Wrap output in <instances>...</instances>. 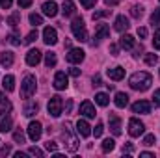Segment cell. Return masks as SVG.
Instances as JSON below:
<instances>
[{
  "label": "cell",
  "instance_id": "obj_9",
  "mask_svg": "<svg viewBox=\"0 0 160 158\" xmlns=\"http://www.w3.org/2000/svg\"><path fill=\"white\" fill-rule=\"evenodd\" d=\"M39 62H41V50H38V48L28 50V54H26V63H28L30 67H36Z\"/></svg>",
  "mask_w": 160,
  "mask_h": 158
},
{
  "label": "cell",
  "instance_id": "obj_48",
  "mask_svg": "<svg viewBox=\"0 0 160 158\" xmlns=\"http://www.w3.org/2000/svg\"><path fill=\"white\" fill-rule=\"evenodd\" d=\"M32 2H34V0H17L19 7H30V6H32Z\"/></svg>",
  "mask_w": 160,
  "mask_h": 158
},
{
  "label": "cell",
  "instance_id": "obj_35",
  "mask_svg": "<svg viewBox=\"0 0 160 158\" xmlns=\"http://www.w3.org/2000/svg\"><path fill=\"white\" fill-rule=\"evenodd\" d=\"M145 63L147 65H157L158 63V56L157 54H145Z\"/></svg>",
  "mask_w": 160,
  "mask_h": 158
},
{
  "label": "cell",
  "instance_id": "obj_22",
  "mask_svg": "<svg viewBox=\"0 0 160 158\" xmlns=\"http://www.w3.org/2000/svg\"><path fill=\"white\" fill-rule=\"evenodd\" d=\"M119 45L123 47V48H127V50H128V48H132V47H134V37H132V36H128V34H123V36H121V39H119Z\"/></svg>",
  "mask_w": 160,
  "mask_h": 158
},
{
  "label": "cell",
  "instance_id": "obj_49",
  "mask_svg": "<svg viewBox=\"0 0 160 158\" xmlns=\"http://www.w3.org/2000/svg\"><path fill=\"white\" fill-rule=\"evenodd\" d=\"M11 4H13V0H0V7L2 9H9Z\"/></svg>",
  "mask_w": 160,
  "mask_h": 158
},
{
  "label": "cell",
  "instance_id": "obj_58",
  "mask_svg": "<svg viewBox=\"0 0 160 158\" xmlns=\"http://www.w3.org/2000/svg\"><path fill=\"white\" fill-rule=\"evenodd\" d=\"M0 116H2V110H0Z\"/></svg>",
  "mask_w": 160,
  "mask_h": 158
},
{
  "label": "cell",
  "instance_id": "obj_10",
  "mask_svg": "<svg viewBox=\"0 0 160 158\" xmlns=\"http://www.w3.org/2000/svg\"><path fill=\"white\" fill-rule=\"evenodd\" d=\"M65 60H67L69 63H80V62L84 60V50H80V48H71L69 54L65 56Z\"/></svg>",
  "mask_w": 160,
  "mask_h": 158
},
{
  "label": "cell",
  "instance_id": "obj_14",
  "mask_svg": "<svg viewBox=\"0 0 160 158\" xmlns=\"http://www.w3.org/2000/svg\"><path fill=\"white\" fill-rule=\"evenodd\" d=\"M128 19L125 17V15H118V19H116V22H114V28H116V32H127L128 30Z\"/></svg>",
  "mask_w": 160,
  "mask_h": 158
},
{
  "label": "cell",
  "instance_id": "obj_36",
  "mask_svg": "<svg viewBox=\"0 0 160 158\" xmlns=\"http://www.w3.org/2000/svg\"><path fill=\"white\" fill-rule=\"evenodd\" d=\"M13 140H15L17 143H24V132H22L21 128H17V130L13 132Z\"/></svg>",
  "mask_w": 160,
  "mask_h": 158
},
{
  "label": "cell",
  "instance_id": "obj_54",
  "mask_svg": "<svg viewBox=\"0 0 160 158\" xmlns=\"http://www.w3.org/2000/svg\"><path fill=\"white\" fill-rule=\"evenodd\" d=\"M71 108H73V101L69 99V101H67V104H65V114H69V112H71Z\"/></svg>",
  "mask_w": 160,
  "mask_h": 158
},
{
  "label": "cell",
  "instance_id": "obj_39",
  "mask_svg": "<svg viewBox=\"0 0 160 158\" xmlns=\"http://www.w3.org/2000/svg\"><path fill=\"white\" fill-rule=\"evenodd\" d=\"M160 22V7H157L155 11H153V15H151V24L155 26V24H158Z\"/></svg>",
  "mask_w": 160,
  "mask_h": 158
},
{
  "label": "cell",
  "instance_id": "obj_41",
  "mask_svg": "<svg viewBox=\"0 0 160 158\" xmlns=\"http://www.w3.org/2000/svg\"><path fill=\"white\" fill-rule=\"evenodd\" d=\"M45 147H47V151H50V153H56V151H58V143H56V141H50V140L45 143Z\"/></svg>",
  "mask_w": 160,
  "mask_h": 158
},
{
  "label": "cell",
  "instance_id": "obj_4",
  "mask_svg": "<svg viewBox=\"0 0 160 158\" xmlns=\"http://www.w3.org/2000/svg\"><path fill=\"white\" fill-rule=\"evenodd\" d=\"M62 128H63L62 136H63V140H67V151L69 153H75L78 149V143H77V138L71 134V123H63Z\"/></svg>",
  "mask_w": 160,
  "mask_h": 158
},
{
  "label": "cell",
  "instance_id": "obj_40",
  "mask_svg": "<svg viewBox=\"0 0 160 158\" xmlns=\"http://www.w3.org/2000/svg\"><path fill=\"white\" fill-rule=\"evenodd\" d=\"M38 39V30H32L28 36H26V39H24V43L26 45H30V43H34V41Z\"/></svg>",
  "mask_w": 160,
  "mask_h": 158
},
{
  "label": "cell",
  "instance_id": "obj_32",
  "mask_svg": "<svg viewBox=\"0 0 160 158\" xmlns=\"http://www.w3.org/2000/svg\"><path fill=\"white\" fill-rule=\"evenodd\" d=\"M130 15H132L134 19H140V17L143 15V7H142V6H138V4H136V6H132V7H130Z\"/></svg>",
  "mask_w": 160,
  "mask_h": 158
},
{
  "label": "cell",
  "instance_id": "obj_5",
  "mask_svg": "<svg viewBox=\"0 0 160 158\" xmlns=\"http://www.w3.org/2000/svg\"><path fill=\"white\" fill-rule=\"evenodd\" d=\"M62 106H63V101H62V97H60V95L50 97L48 106H47L48 116H52V117H60V116H62Z\"/></svg>",
  "mask_w": 160,
  "mask_h": 158
},
{
  "label": "cell",
  "instance_id": "obj_56",
  "mask_svg": "<svg viewBox=\"0 0 160 158\" xmlns=\"http://www.w3.org/2000/svg\"><path fill=\"white\" fill-rule=\"evenodd\" d=\"M140 156H143V158H155V155H153V153H140Z\"/></svg>",
  "mask_w": 160,
  "mask_h": 158
},
{
  "label": "cell",
  "instance_id": "obj_20",
  "mask_svg": "<svg viewBox=\"0 0 160 158\" xmlns=\"http://www.w3.org/2000/svg\"><path fill=\"white\" fill-rule=\"evenodd\" d=\"M38 110H39V104H38V102H28V104L24 106L22 114H24L26 117H32V116H36V114H38Z\"/></svg>",
  "mask_w": 160,
  "mask_h": 158
},
{
  "label": "cell",
  "instance_id": "obj_23",
  "mask_svg": "<svg viewBox=\"0 0 160 158\" xmlns=\"http://www.w3.org/2000/svg\"><path fill=\"white\" fill-rule=\"evenodd\" d=\"M108 77L112 80H121L125 77V69L123 67H114V69H108Z\"/></svg>",
  "mask_w": 160,
  "mask_h": 158
},
{
  "label": "cell",
  "instance_id": "obj_26",
  "mask_svg": "<svg viewBox=\"0 0 160 158\" xmlns=\"http://www.w3.org/2000/svg\"><path fill=\"white\" fill-rule=\"evenodd\" d=\"M8 24H9L11 28H17V26L21 24V13H19V11L11 13V15L8 17Z\"/></svg>",
  "mask_w": 160,
  "mask_h": 158
},
{
  "label": "cell",
  "instance_id": "obj_52",
  "mask_svg": "<svg viewBox=\"0 0 160 158\" xmlns=\"http://www.w3.org/2000/svg\"><path fill=\"white\" fill-rule=\"evenodd\" d=\"M69 75H71V77H80V69H77V67H71V69H69Z\"/></svg>",
  "mask_w": 160,
  "mask_h": 158
},
{
  "label": "cell",
  "instance_id": "obj_16",
  "mask_svg": "<svg viewBox=\"0 0 160 158\" xmlns=\"http://www.w3.org/2000/svg\"><path fill=\"white\" fill-rule=\"evenodd\" d=\"M106 37H110V26L108 24H97L95 39H106Z\"/></svg>",
  "mask_w": 160,
  "mask_h": 158
},
{
  "label": "cell",
  "instance_id": "obj_25",
  "mask_svg": "<svg viewBox=\"0 0 160 158\" xmlns=\"http://www.w3.org/2000/svg\"><path fill=\"white\" fill-rule=\"evenodd\" d=\"M11 126H13V119L9 117V116L0 119V130H2L4 134H6V132H9V130H11Z\"/></svg>",
  "mask_w": 160,
  "mask_h": 158
},
{
  "label": "cell",
  "instance_id": "obj_31",
  "mask_svg": "<svg viewBox=\"0 0 160 158\" xmlns=\"http://www.w3.org/2000/svg\"><path fill=\"white\" fill-rule=\"evenodd\" d=\"M6 41L11 43V45H15V47H19V45H21V36H19L17 32H11V34L6 37Z\"/></svg>",
  "mask_w": 160,
  "mask_h": 158
},
{
  "label": "cell",
  "instance_id": "obj_50",
  "mask_svg": "<svg viewBox=\"0 0 160 158\" xmlns=\"http://www.w3.org/2000/svg\"><path fill=\"white\" fill-rule=\"evenodd\" d=\"M134 151V145L132 143H125L123 145V153H132Z\"/></svg>",
  "mask_w": 160,
  "mask_h": 158
},
{
  "label": "cell",
  "instance_id": "obj_43",
  "mask_svg": "<svg viewBox=\"0 0 160 158\" xmlns=\"http://www.w3.org/2000/svg\"><path fill=\"white\" fill-rule=\"evenodd\" d=\"M28 155H32V156H39V158H43V151H41V149H38V147H30V149H28Z\"/></svg>",
  "mask_w": 160,
  "mask_h": 158
},
{
  "label": "cell",
  "instance_id": "obj_55",
  "mask_svg": "<svg viewBox=\"0 0 160 158\" xmlns=\"http://www.w3.org/2000/svg\"><path fill=\"white\" fill-rule=\"evenodd\" d=\"M93 86H101V75H95L93 77Z\"/></svg>",
  "mask_w": 160,
  "mask_h": 158
},
{
  "label": "cell",
  "instance_id": "obj_17",
  "mask_svg": "<svg viewBox=\"0 0 160 158\" xmlns=\"http://www.w3.org/2000/svg\"><path fill=\"white\" fill-rule=\"evenodd\" d=\"M91 126L88 125V121H84V119H78V123H77V132H78L82 138H88L89 134H91V130H89Z\"/></svg>",
  "mask_w": 160,
  "mask_h": 158
},
{
  "label": "cell",
  "instance_id": "obj_57",
  "mask_svg": "<svg viewBox=\"0 0 160 158\" xmlns=\"http://www.w3.org/2000/svg\"><path fill=\"white\" fill-rule=\"evenodd\" d=\"M104 2H106L108 6H116V4H118V0H104Z\"/></svg>",
  "mask_w": 160,
  "mask_h": 158
},
{
  "label": "cell",
  "instance_id": "obj_44",
  "mask_svg": "<svg viewBox=\"0 0 160 158\" xmlns=\"http://www.w3.org/2000/svg\"><path fill=\"white\" fill-rule=\"evenodd\" d=\"M102 130H104V125H102V123H99V125L95 126V130H93V134H95V138H99V136H102Z\"/></svg>",
  "mask_w": 160,
  "mask_h": 158
},
{
  "label": "cell",
  "instance_id": "obj_12",
  "mask_svg": "<svg viewBox=\"0 0 160 158\" xmlns=\"http://www.w3.org/2000/svg\"><path fill=\"white\" fill-rule=\"evenodd\" d=\"M67 75L63 73V71H58L56 73V77H54V87L56 89H65L67 87Z\"/></svg>",
  "mask_w": 160,
  "mask_h": 158
},
{
  "label": "cell",
  "instance_id": "obj_24",
  "mask_svg": "<svg viewBox=\"0 0 160 158\" xmlns=\"http://www.w3.org/2000/svg\"><path fill=\"white\" fill-rule=\"evenodd\" d=\"M62 13H63L65 17L75 15V4H73L71 0H65V2H63V6H62Z\"/></svg>",
  "mask_w": 160,
  "mask_h": 158
},
{
  "label": "cell",
  "instance_id": "obj_15",
  "mask_svg": "<svg viewBox=\"0 0 160 158\" xmlns=\"http://www.w3.org/2000/svg\"><path fill=\"white\" fill-rule=\"evenodd\" d=\"M43 13L47 15V17H56L58 15V4L56 2H45L43 4Z\"/></svg>",
  "mask_w": 160,
  "mask_h": 158
},
{
  "label": "cell",
  "instance_id": "obj_3",
  "mask_svg": "<svg viewBox=\"0 0 160 158\" xmlns=\"http://www.w3.org/2000/svg\"><path fill=\"white\" fill-rule=\"evenodd\" d=\"M71 30H73V36L78 41H88V32H86V24H84V19L82 17H75V21L71 22Z\"/></svg>",
  "mask_w": 160,
  "mask_h": 158
},
{
  "label": "cell",
  "instance_id": "obj_19",
  "mask_svg": "<svg viewBox=\"0 0 160 158\" xmlns=\"http://www.w3.org/2000/svg\"><path fill=\"white\" fill-rule=\"evenodd\" d=\"M110 130L114 136H119L121 134V121L118 116H110Z\"/></svg>",
  "mask_w": 160,
  "mask_h": 158
},
{
  "label": "cell",
  "instance_id": "obj_2",
  "mask_svg": "<svg viewBox=\"0 0 160 158\" xmlns=\"http://www.w3.org/2000/svg\"><path fill=\"white\" fill-rule=\"evenodd\" d=\"M36 87H38V82L34 75H26L22 80V86H21V97L22 99H30L34 93H36Z\"/></svg>",
  "mask_w": 160,
  "mask_h": 158
},
{
  "label": "cell",
  "instance_id": "obj_34",
  "mask_svg": "<svg viewBox=\"0 0 160 158\" xmlns=\"http://www.w3.org/2000/svg\"><path fill=\"white\" fill-rule=\"evenodd\" d=\"M110 13H112V9H101V11H95V13H93V21L102 19V17H108Z\"/></svg>",
  "mask_w": 160,
  "mask_h": 158
},
{
  "label": "cell",
  "instance_id": "obj_37",
  "mask_svg": "<svg viewBox=\"0 0 160 158\" xmlns=\"http://www.w3.org/2000/svg\"><path fill=\"white\" fill-rule=\"evenodd\" d=\"M155 143H157L155 134H147V136L143 138V145H145V147H151V145H155Z\"/></svg>",
  "mask_w": 160,
  "mask_h": 158
},
{
  "label": "cell",
  "instance_id": "obj_42",
  "mask_svg": "<svg viewBox=\"0 0 160 158\" xmlns=\"http://www.w3.org/2000/svg\"><path fill=\"white\" fill-rule=\"evenodd\" d=\"M153 47H155L157 50H160V28L155 32V37H153Z\"/></svg>",
  "mask_w": 160,
  "mask_h": 158
},
{
  "label": "cell",
  "instance_id": "obj_46",
  "mask_svg": "<svg viewBox=\"0 0 160 158\" xmlns=\"http://www.w3.org/2000/svg\"><path fill=\"white\" fill-rule=\"evenodd\" d=\"M95 2H97V0H80V4H82V6H84L86 9L93 7V6H95Z\"/></svg>",
  "mask_w": 160,
  "mask_h": 158
},
{
  "label": "cell",
  "instance_id": "obj_53",
  "mask_svg": "<svg viewBox=\"0 0 160 158\" xmlns=\"http://www.w3.org/2000/svg\"><path fill=\"white\" fill-rule=\"evenodd\" d=\"M110 52H112V56H118V52H119L118 45H110Z\"/></svg>",
  "mask_w": 160,
  "mask_h": 158
},
{
  "label": "cell",
  "instance_id": "obj_1",
  "mask_svg": "<svg viewBox=\"0 0 160 158\" xmlns=\"http://www.w3.org/2000/svg\"><path fill=\"white\" fill-rule=\"evenodd\" d=\"M128 84H130V87L136 89V91H145V89L151 87L153 77H151L149 73H145V71H140V73H134V75L130 77Z\"/></svg>",
  "mask_w": 160,
  "mask_h": 158
},
{
  "label": "cell",
  "instance_id": "obj_27",
  "mask_svg": "<svg viewBox=\"0 0 160 158\" xmlns=\"http://www.w3.org/2000/svg\"><path fill=\"white\" fill-rule=\"evenodd\" d=\"M2 86H4V89H6V91H13V89H15V78H13L11 75L4 77V80H2Z\"/></svg>",
  "mask_w": 160,
  "mask_h": 158
},
{
  "label": "cell",
  "instance_id": "obj_21",
  "mask_svg": "<svg viewBox=\"0 0 160 158\" xmlns=\"http://www.w3.org/2000/svg\"><path fill=\"white\" fill-rule=\"evenodd\" d=\"M114 102H116V106H118V108H125V106H127V104H128V95H127V93H116V101H114Z\"/></svg>",
  "mask_w": 160,
  "mask_h": 158
},
{
  "label": "cell",
  "instance_id": "obj_51",
  "mask_svg": "<svg viewBox=\"0 0 160 158\" xmlns=\"http://www.w3.org/2000/svg\"><path fill=\"white\" fill-rule=\"evenodd\" d=\"M138 36H140L142 39H145V37H147V28H138Z\"/></svg>",
  "mask_w": 160,
  "mask_h": 158
},
{
  "label": "cell",
  "instance_id": "obj_33",
  "mask_svg": "<svg viewBox=\"0 0 160 158\" xmlns=\"http://www.w3.org/2000/svg\"><path fill=\"white\" fill-rule=\"evenodd\" d=\"M0 108L2 110H11V102L8 101V97L4 93H0Z\"/></svg>",
  "mask_w": 160,
  "mask_h": 158
},
{
  "label": "cell",
  "instance_id": "obj_13",
  "mask_svg": "<svg viewBox=\"0 0 160 158\" xmlns=\"http://www.w3.org/2000/svg\"><path fill=\"white\" fill-rule=\"evenodd\" d=\"M80 114L86 116V117H89V119H93L97 116V114H95V108H93V104H91L89 101H84V102L80 104Z\"/></svg>",
  "mask_w": 160,
  "mask_h": 158
},
{
  "label": "cell",
  "instance_id": "obj_29",
  "mask_svg": "<svg viewBox=\"0 0 160 158\" xmlns=\"http://www.w3.org/2000/svg\"><path fill=\"white\" fill-rule=\"evenodd\" d=\"M56 62H58V60H56V54H54V52H47V54H45V65H47V67H54Z\"/></svg>",
  "mask_w": 160,
  "mask_h": 158
},
{
  "label": "cell",
  "instance_id": "obj_38",
  "mask_svg": "<svg viewBox=\"0 0 160 158\" xmlns=\"http://www.w3.org/2000/svg\"><path fill=\"white\" fill-rule=\"evenodd\" d=\"M30 22H32L34 26H39V24H43V17L38 15V13H32V15H30Z\"/></svg>",
  "mask_w": 160,
  "mask_h": 158
},
{
  "label": "cell",
  "instance_id": "obj_47",
  "mask_svg": "<svg viewBox=\"0 0 160 158\" xmlns=\"http://www.w3.org/2000/svg\"><path fill=\"white\" fill-rule=\"evenodd\" d=\"M153 104H155V106H160V89H157V91L153 93Z\"/></svg>",
  "mask_w": 160,
  "mask_h": 158
},
{
  "label": "cell",
  "instance_id": "obj_6",
  "mask_svg": "<svg viewBox=\"0 0 160 158\" xmlns=\"http://www.w3.org/2000/svg\"><path fill=\"white\" fill-rule=\"evenodd\" d=\"M143 130H145V125H143L140 119L132 117L128 121V134H130L132 138H140V136L143 134Z\"/></svg>",
  "mask_w": 160,
  "mask_h": 158
},
{
  "label": "cell",
  "instance_id": "obj_28",
  "mask_svg": "<svg viewBox=\"0 0 160 158\" xmlns=\"http://www.w3.org/2000/svg\"><path fill=\"white\" fill-rule=\"evenodd\" d=\"M95 102H97L99 106H108L110 97H108L106 93H97V95H95Z\"/></svg>",
  "mask_w": 160,
  "mask_h": 158
},
{
  "label": "cell",
  "instance_id": "obj_7",
  "mask_svg": "<svg viewBox=\"0 0 160 158\" xmlns=\"http://www.w3.org/2000/svg\"><path fill=\"white\" fill-rule=\"evenodd\" d=\"M41 123L39 121H32L30 125H28V138L32 140V141H38L41 138Z\"/></svg>",
  "mask_w": 160,
  "mask_h": 158
},
{
  "label": "cell",
  "instance_id": "obj_11",
  "mask_svg": "<svg viewBox=\"0 0 160 158\" xmlns=\"http://www.w3.org/2000/svg\"><path fill=\"white\" fill-rule=\"evenodd\" d=\"M132 112L134 114H149L151 112V104L147 101H138L132 104Z\"/></svg>",
  "mask_w": 160,
  "mask_h": 158
},
{
  "label": "cell",
  "instance_id": "obj_18",
  "mask_svg": "<svg viewBox=\"0 0 160 158\" xmlns=\"http://www.w3.org/2000/svg\"><path fill=\"white\" fill-rule=\"evenodd\" d=\"M0 65L2 67H11L13 65V52H9V50L0 52Z\"/></svg>",
  "mask_w": 160,
  "mask_h": 158
},
{
  "label": "cell",
  "instance_id": "obj_45",
  "mask_svg": "<svg viewBox=\"0 0 160 158\" xmlns=\"http://www.w3.org/2000/svg\"><path fill=\"white\" fill-rule=\"evenodd\" d=\"M11 153V145H4V147H0V156H8Z\"/></svg>",
  "mask_w": 160,
  "mask_h": 158
},
{
  "label": "cell",
  "instance_id": "obj_8",
  "mask_svg": "<svg viewBox=\"0 0 160 158\" xmlns=\"http://www.w3.org/2000/svg\"><path fill=\"white\" fill-rule=\"evenodd\" d=\"M43 41H45L47 45H56V43H58V34H56V30L50 28V26H47V28L43 30Z\"/></svg>",
  "mask_w": 160,
  "mask_h": 158
},
{
  "label": "cell",
  "instance_id": "obj_30",
  "mask_svg": "<svg viewBox=\"0 0 160 158\" xmlns=\"http://www.w3.org/2000/svg\"><path fill=\"white\" fill-rule=\"evenodd\" d=\"M114 147H116V141H114L112 138H106V140L102 141V151H104V153H110V151H114Z\"/></svg>",
  "mask_w": 160,
  "mask_h": 158
}]
</instances>
